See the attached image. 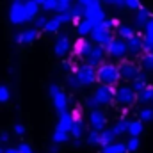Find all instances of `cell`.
<instances>
[{
    "mask_svg": "<svg viewBox=\"0 0 153 153\" xmlns=\"http://www.w3.org/2000/svg\"><path fill=\"white\" fill-rule=\"evenodd\" d=\"M96 80L102 82V85H109L112 87L114 84H117L119 80V71H117V66L112 62H102L96 70Z\"/></svg>",
    "mask_w": 153,
    "mask_h": 153,
    "instance_id": "6da1fadb",
    "label": "cell"
},
{
    "mask_svg": "<svg viewBox=\"0 0 153 153\" xmlns=\"http://www.w3.org/2000/svg\"><path fill=\"white\" fill-rule=\"evenodd\" d=\"M48 93H50V96H52V102H53L55 111H57L59 114L68 112V96L64 94V91H62L57 84H50Z\"/></svg>",
    "mask_w": 153,
    "mask_h": 153,
    "instance_id": "7a4b0ae2",
    "label": "cell"
},
{
    "mask_svg": "<svg viewBox=\"0 0 153 153\" xmlns=\"http://www.w3.org/2000/svg\"><path fill=\"white\" fill-rule=\"evenodd\" d=\"M91 38H93V41H94L98 46H103V48H107V46H109V43L114 39V38H112V32L105 27V23H103V22L93 27V30H91Z\"/></svg>",
    "mask_w": 153,
    "mask_h": 153,
    "instance_id": "3957f363",
    "label": "cell"
},
{
    "mask_svg": "<svg viewBox=\"0 0 153 153\" xmlns=\"http://www.w3.org/2000/svg\"><path fill=\"white\" fill-rule=\"evenodd\" d=\"M114 100L119 107H130L137 100V94L132 91L130 85H119L114 89Z\"/></svg>",
    "mask_w": 153,
    "mask_h": 153,
    "instance_id": "277c9868",
    "label": "cell"
},
{
    "mask_svg": "<svg viewBox=\"0 0 153 153\" xmlns=\"http://www.w3.org/2000/svg\"><path fill=\"white\" fill-rule=\"evenodd\" d=\"M75 75L78 78V82H80V85H84V87L93 85L96 82V68H93L89 64H82L75 71Z\"/></svg>",
    "mask_w": 153,
    "mask_h": 153,
    "instance_id": "5b68a950",
    "label": "cell"
},
{
    "mask_svg": "<svg viewBox=\"0 0 153 153\" xmlns=\"http://www.w3.org/2000/svg\"><path fill=\"white\" fill-rule=\"evenodd\" d=\"M91 96L96 100L98 107H100V105H109V103L112 102V98H114V87H109V85H98L96 91H94Z\"/></svg>",
    "mask_w": 153,
    "mask_h": 153,
    "instance_id": "8992f818",
    "label": "cell"
},
{
    "mask_svg": "<svg viewBox=\"0 0 153 153\" xmlns=\"http://www.w3.org/2000/svg\"><path fill=\"white\" fill-rule=\"evenodd\" d=\"M9 20L13 25H22L27 22V14H25V7H23V2H13L11 9H9Z\"/></svg>",
    "mask_w": 153,
    "mask_h": 153,
    "instance_id": "52a82bcc",
    "label": "cell"
},
{
    "mask_svg": "<svg viewBox=\"0 0 153 153\" xmlns=\"http://www.w3.org/2000/svg\"><path fill=\"white\" fill-rule=\"evenodd\" d=\"M84 20H87V22L94 27V25H98V23H102V22L105 20V11L102 9L100 4H98V5L85 7V11H84Z\"/></svg>",
    "mask_w": 153,
    "mask_h": 153,
    "instance_id": "ba28073f",
    "label": "cell"
},
{
    "mask_svg": "<svg viewBox=\"0 0 153 153\" xmlns=\"http://www.w3.org/2000/svg\"><path fill=\"white\" fill-rule=\"evenodd\" d=\"M105 53H109L111 57H116V59H121V57H125L126 53H128V50H126V41H123V39H112L111 43H109V46L105 48Z\"/></svg>",
    "mask_w": 153,
    "mask_h": 153,
    "instance_id": "9c48e42d",
    "label": "cell"
},
{
    "mask_svg": "<svg viewBox=\"0 0 153 153\" xmlns=\"http://www.w3.org/2000/svg\"><path fill=\"white\" fill-rule=\"evenodd\" d=\"M117 71H119V78L123 80H134L141 75V68L134 62H121L117 66Z\"/></svg>",
    "mask_w": 153,
    "mask_h": 153,
    "instance_id": "30bf717a",
    "label": "cell"
},
{
    "mask_svg": "<svg viewBox=\"0 0 153 153\" xmlns=\"http://www.w3.org/2000/svg\"><path fill=\"white\" fill-rule=\"evenodd\" d=\"M105 123H107V117L100 109H94V111L89 112V126H91V130L102 132L105 128Z\"/></svg>",
    "mask_w": 153,
    "mask_h": 153,
    "instance_id": "8fae6325",
    "label": "cell"
},
{
    "mask_svg": "<svg viewBox=\"0 0 153 153\" xmlns=\"http://www.w3.org/2000/svg\"><path fill=\"white\" fill-rule=\"evenodd\" d=\"M103 57H105V48L103 46H93V50H91V53H89V57L85 59L87 62L85 64H89V66H93V68H96V66H100L102 62H103Z\"/></svg>",
    "mask_w": 153,
    "mask_h": 153,
    "instance_id": "7c38bea8",
    "label": "cell"
},
{
    "mask_svg": "<svg viewBox=\"0 0 153 153\" xmlns=\"http://www.w3.org/2000/svg\"><path fill=\"white\" fill-rule=\"evenodd\" d=\"M126 50L130 55H139L141 52H144V41L141 36H134L132 39L126 41Z\"/></svg>",
    "mask_w": 153,
    "mask_h": 153,
    "instance_id": "4fadbf2b",
    "label": "cell"
},
{
    "mask_svg": "<svg viewBox=\"0 0 153 153\" xmlns=\"http://www.w3.org/2000/svg\"><path fill=\"white\" fill-rule=\"evenodd\" d=\"M53 52H55L57 57H64V55L70 52V38H68V36H61V38L55 41Z\"/></svg>",
    "mask_w": 153,
    "mask_h": 153,
    "instance_id": "5bb4252c",
    "label": "cell"
},
{
    "mask_svg": "<svg viewBox=\"0 0 153 153\" xmlns=\"http://www.w3.org/2000/svg\"><path fill=\"white\" fill-rule=\"evenodd\" d=\"M73 121H75V117L71 112H64V114H61L59 117V125H57V130H62V132H71V126H73Z\"/></svg>",
    "mask_w": 153,
    "mask_h": 153,
    "instance_id": "9a60e30c",
    "label": "cell"
},
{
    "mask_svg": "<svg viewBox=\"0 0 153 153\" xmlns=\"http://www.w3.org/2000/svg\"><path fill=\"white\" fill-rule=\"evenodd\" d=\"M73 117H75V121H73V126H71V135L75 137V139H80L82 135H84V121L80 119V112L75 111V112H71Z\"/></svg>",
    "mask_w": 153,
    "mask_h": 153,
    "instance_id": "2e32d148",
    "label": "cell"
},
{
    "mask_svg": "<svg viewBox=\"0 0 153 153\" xmlns=\"http://www.w3.org/2000/svg\"><path fill=\"white\" fill-rule=\"evenodd\" d=\"M38 30L36 29H29V30H23V32H20V34H16L14 36V41L16 43H32V41H36L38 39Z\"/></svg>",
    "mask_w": 153,
    "mask_h": 153,
    "instance_id": "e0dca14e",
    "label": "cell"
},
{
    "mask_svg": "<svg viewBox=\"0 0 153 153\" xmlns=\"http://www.w3.org/2000/svg\"><path fill=\"white\" fill-rule=\"evenodd\" d=\"M116 137H117V135L114 134V130H112V128H103V130L100 132V146L103 148V146L112 144Z\"/></svg>",
    "mask_w": 153,
    "mask_h": 153,
    "instance_id": "ac0fdd59",
    "label": "cell"
},
{
    "mask_svg": "<svg viewBox=\"0 0 153 153\" xmlns=\"http://www.w3.org/2000/svg\"><path fill=\"white\" fill-rule=\"evenodd\" d=\"M23 7H25V14H27V22H30V20H34V18L38 16L39 5L34 0H25V2H23Z\"/></svg>",
    "mask_w": 153,
    "mask_h": 153,
    "instance_id": "d6986e66",
    "label": "cell"
},
{
    "mask_svg": "<svg viewBox=\"0 0 153 153\" xmlns=\"http://www.w3.org/2000/svg\"><path fill=\"white\" fill-rule=\"evenodd\" d=\"M146 85H148L146 76H144V75H139L137 78H134V80H132V85H130V87H132V91H134L135 94H139L143 89H146Z\"/></svg>",
    "mask_w": 153,
    "mask_h": 153,
    "instance_id": "ffe728a7",
    "label": "cell"
},
{
    "mask_svg": "<svg viewBox=\"0 0 153 153\" xmlns=\"http://www.w3.org/2000/svg\"><path fill=\"white\" fill-rule=\"evenodd\" d=\"M126 132H128L130 137H139V135L143 134V121H141V119H137V121H130Z\"/></svg>",
    "mask_w": 153,
    "mask_h": 153,
    "instance_id": "44dd1931",
    "label": "cell"
},
{
    "mask_svg": "<svg viewBox=\"0 0 153 153\" xmlns=\"http://www.w3.org/2000/svg\"><path fill=\"white\" fill-rule=\"evenodd\" d=\"M117 36H119V39H123V41H128V39H132L135 36V32L128 25H117Z\"/></svg>",
    "mask_w": 153,
    "mask_h": 153,
    "instance_id": "7402d4cb",
    "label": "cell"
},
{
    "mask_svg": "<svg viewBox=\"0 0 153 153\" xmlns=\"http://www.w3.org/2000/svg\"><path fill=\"white\" fill-rule=\"evenodd\" d=\"M102 153H126V144L125 143H112L109 146H103Z\"/></svg>",
    "mask_w": 153,
    "mask_h": 153,
    "instance_id": "603a6c76",
    "label": "cell"
},
{
    "mask_svg": "<svg viewBox=\"0 0 153 153\" xmlns=\"http://www.w3.org/2000/svg\"><path fill=\"white\" fill-rule=\"evenodd\" d=\"M137 100H139L141 103L153 102V85H146V89H143V91L137 94Z\"/></svg>",
    "mask_w": 153,
    "mask_h": 153,
    "instance_id": "cb8c5ba5",
    "label": "cell"
},
{
    "mask_svg": "<svg viewBox=\"0 0 153 153\" xmlns=\"http://www.w3.org/2000/svg\"><path fill=\"white\" fill-rule=\"evenodd\" d=\"M61 25H62V23H61V20L55 16V18H52V20H48V22H46V25H45V29H43V30H45V32H48V34H53V32H57V30L61 29Z\"/></svg>",
    "mask_w": 153,
    "mask_h": 153,
    "instance_id": "d4e9b609",
    "label": "cell"
},
{
    "mask_svg": "<svg viewBox=\"0 0 153 153\" xmlns=\"http://www.w3.org/2000/svg\"><path fill=\"white\" fill-rule=\"evenodd\" d=\"M93 46H94V45H91V43H87V41H80V43H78V46H76V52H78V55H80V57L87 59V57H89V53H91V50H93Z\"/></svg>",
    "mask_w": 153,
    "mask_h": 153,
    "instance_id": "484cf974",
    "label": "cell"
},
{
    "mask_svg": "<svg viewBox=\"0 0 153 153\" xmlns=\"http://www.w3.org/2000/svg\"><path fill=\"white\" fill-rule=\"evenodd\" d=\"M91 30H93V25L87 22V20H80L78 23H76V32L80 34V36H87V34H91Z\"/></svg>",
    "mask_w": 153,
    "mask_h": 153,
    "instance_id": "4316f807",
    "label": "cell"
},
{
    "mask_svg": "<svg viewBox=\"0 0 153 153\" xmlns=\"http://www.w3.org/2000/svg\"><path fill=\"white\" fill-rule=\"evenodd\" d=\"M152 18V14H150V11L148 9H144V7H141L139 11H137V18H135V22H137V25H146L148 23V20Z\"/></svg>",
    "mask_w": 153,
    "mask_h": 153,
    "instance_id": "83f0119b",
    "label": "cell"
},
{
    "mask_svg": "<svg viewBox=\"0 0 153 153\" xmlns=\"http://www.w3.org/2000/svg\"><path fill=\"white\" fill-rule=\"evenodd\" d=\"M128 125H130V121L123 117V119L116 121V123H114V126H112V130H114V134H116V135H121V134H125V132L128 130Z\"/></svg>",
    "mask_w": 153,
    "mask_h": 153,
    "instance_id": "f1b7e54d",
    "label": "cell"
},
{
    "mask_svg": "<svg viewBox=\"0 0 153 153\" xmlns=\"http://www.w3.org/2000/svg\"><path fill=\"white\" fill-rule=\"evenodd\" d=\"M68 139H70V134H68V132H62V130H57V128H55V132H53V135H52L53 144H62V143H66Z\"/></svg>",
    "mask_w": 153,
    "mask_h": 153,
    "instance_id": "f546056e",
    "label": "cell"
},
{
    "mask_svg": "<svg viewBox=\"0 0 153 153\" xmlns=\"http://www.w3.org/2000/svg\"><path fill=\"white\" fill-rule=\"evenodd\" d=\"M139 146H141V141H139V137H130L128 141H126V153H134L139 150Z\"/></svg>",
    "mask_w": 153,
    "mask_h": 153,
    "instance_id": "4dcf8cb0",
    "label": "cell"
},
{
    "mask_svg": "<svg viewBox=\"0 0 153 153\" xmlns=\"http://www.w3.org/2000/svg\"><path fill=\"white\" fill-rule=\"evenodd\" d=\"M139 117H141L143 123H146V121H153V109L152 107H143L141 112H139Z\"/></svg>",
    "mask_w": 153,
    "mask_h": 153,
    "instance_id": "1f68e13d",
    "label": "cell"
},
{
    "mask_svg": "<svg viewBox=\"0 0 153 153\" xmlns=\"http://www.w3.org/2000/svg\"><path fill=\"white\" fill-rule=\"evenodd\" d=\"M141 64L144 70H153V55L152 53H144L141 59Z\"/></svg>",
    "mask_w": 153,
    "mask_h": 153,
    "instance_id": "d6a6232c",
    "label": "cell"
},
{
    "mask_svg": "<svg viewBox=\"0 0 153 153\" xmlns=\"http://www.w3.org/2000/svg\"><path fill=\"white\" fill-rule=\"evenodd\" d=\"M87 143L89 144H100V132H94V130H91L89 134H87Z\"/></svg>",
    "mask_w": 153,
    "mask_h": 153,
    "instance_id": "836d02e7",
    "label": "cell"
},
{
    "mask_svg": "<svg viewBox=\"0 0 153 153\" xmlns=\"http://www.w3.org/2000/svg\"><path fill=\"white\" fill-rule=\"evenodd\" d=\"M57 18L61 20V23H70V22H73V16H71V11H70V9L64 11V13H59Z\"/></svg>",
    "mask_w": 153,
    "mask_h": 153,
    "instance_id": "e575fe53",
    "label": "cell"
},
{
    "mask_svg": "<svg viewBox=\"0 0 153 153\" xmlns=\"http://www.w3.org/2000/svg\"><path fill=\"white\" fill-rule=\"evenodd\" d=\"M66 82H68V85H70L71 89H78V87H82L75 73H70V75H68V80H66Z\"/></svg>",
    "mask_w": 153,
    "mask_h": 153,
    "instance_id": "d590c367",
    "label": "cell"
},
{
    "mask_svg": "<svg viewBox=\"0 0 153 153\" xmlns=\"http://www.w3.org/2000/svg\"><path fill=\"white\" fill-rule=\"evenodd\" d=\"M125 7L134 9V11H139L143 5H141V0H125Z\"/></svg>",
    "mask_w": 153,
    "mask_h": 153,
    "instance_id": "8d00e7d4",
    "label": "cell"
},
{
    "mask_svg": "<svg viewBox=\"0 0 153 153\" xmlns=\"http://www.w3.org/2000/svg\"><path fill=\"white\" fill-rule=\"evenodd\" d=\"M9 98H11L9 89H7L5 85H0V102H2V103H4V102H9Z\"/></svg>",
    "mask_w": 153,
    "mask_h": 153,
    "instance_id": "74e56055",
    "label": "cell"
},
{
    "mask_svg": "<svg viewBox=\"0 0 153 153\" xmlns=\"http://www.w3.org/2000/svg\"><path fill=\"white\" fill-rule=\"evenodd\" d=\"M84 105H85V109H91V111H94V109H98V103H96V100H94L93 96H89V98H85V102H84Z\"/></svg>",
    "mask_w": 153,
    "mask_h": 153,
    "instance_id": "f35d334b",
    "label": "cell"
},
{
    "mask_svg": "<svg viewBox=\"0 0 153 153\" xmlns=\"http://www.w3.org/2000/svg\"><path fill=\"white\" fill-rule=\"evenodd\" d=\"M41 7H43L45 11H55V9H57V0H46Z\"/></svg>",
    "mask_w": 153,
    "mask_h": 153,
    "instance_id": "ab89813d",
    "label": "cell"
},
{
    "mask_svg": "<svg viewBox=\"0 0 153 153\" xmlns=\"http://www.w3.org/2000/svg\"><path fill=\"white\" fill-rule=\"evenodd\" d=\"M46 22H48V20H46L45 16H39V18H36V22H34V25H36V27H34V29H36V30H39V29H45Z\"/></svg>",
    "mask_w": 153,
    "mask_h": 153,
    "instance_id": "60d3db41",
    "label": "cell"
},
{
    "mask_svg": "<svg viewBox=\"0 0 153 153\" xmlns=\"http://www.w3.org/2000/svg\"><path fill=\"white\" fill-rule=\"evenodd\" d=\"M107 5H112V7H125V0H103Z\"/></svg>",
    "mask_w": 153,
    "mask_h": 153,
    "instance_id": "b9f144b4",
    "label": "cell"
},
{
    "mask_svg": "<svg viewBox=\"0 0 153 153\" xmlns=\"http://www.w3.org/2000/svg\"><path fill=\"white\" fill-rule=\"evenodd\" d=\"M18 152L20 153H34L32 152V148H30L27 143H20V144H18Z\"/></svg>",
    "mask_w": 153,
    "mask_h": 153,
    "instance_id": "7bdbcfd3",
    "label": "cell"
},
{
    "mask_svg": "<svg viewBox=\"0 0 153 153\" xmlns=\"http://www.w3.org/2000/svg\"><path fill=\"white\" fill-rule=\"evenodd\" d=\"M78 4H80L82 7H91V5H98L100 0H78Z\"/></svg>",
    "mask_w": 153,
    "mask_h": 153,
    "instance_id": "ee69618b",
    "label": "cell"
},
{
    "mask_svg": "<svg viewBox=\"0 0 153 153\" xmlns=\"http://www.w3.org/2000/svg\"><path fill=\"white\" fill-rule=\"evenodd\" d=\"M14 134H16V135H23V134H25V126H23L22 123L14 125Z\"/></svg>",
    "mask_w": 153,
    "mask_h": 153,
    "instance_id": "f6af8a7d",
    "label": "cell"
},
{
    "mask_svg": "<svg viewBox=\"0 0 153 153\" xmlns=\"http://www.w3.org/2000/svg\"><path fill=\"white\" fill-rule=\"evenodd\" d=\"M9 139H11L9 132H2V134H0V143H7Z\"/></svg>",
    "mask_w": 153,
    "mask_h": 153,
    "instance_id": "bcb514c9",
    "label": "cell"
},
{
    "mask_svg": "<svg viewBox=\"0 0 153 153\" xmlns=\"http://www.w3.org/2000/svg\"><path fill=\"white\" fill-rule=\"evenodd\" d=\"M4 153H20V152H18V148H7V150H4Z\"/></svg>",
    "mask_w": 153,
    "mask_h": 153,
    "instance_id": "7dc6e473",
    "label": "cell"
},
{
    "mask_svg": "<svg viewBox=\"0 0 153 153\" xmlns=\"http://www.w3.org/2000/svg\"><path fill=\"white\" fill-rule=\"evenodd\" d=\"M50 153H57V144H53V146H50V150H48Z\"/></svg>",
    "mask_w": 153,
    "mask_h": 153,
    "instance_id": "c3c4849f",
    "label": "cell"
},
{
    "mask_svg": "<svg viewBox=\"0 0 153 153\" xmlns=\"http://www.w3.org/2000/svg\"><path fill=\"white\" fill-rule=\"evenodd\" d=\"M34 2H36V4H38V5H43V4H45V2H46V0H34Z\"/></svg>",
    "mask_w": 153,
    "mask_h": 153,
    "instance_id": "681fc988",
    "label": "cell"
},
{
    "mask_svg": "<svg viewBox=\"0 0 153 153\" xmlns=\"http://www.w3.org/2000/svg\"><path fill=\"white\" fill-rule=\"evenodd\" d=\"M0 153H4V148H0Z\"/></svg>",
    "mask_w": 153,
    "mask_h": 153,
    "instance_id": "f907efd6",
    "label": "cell"
},
{
    "mask_svg": "<svg viewBox=\"0 0 153 153\" xmlns=\"http://www.w3.org/2000/svg\"><path fill=\"white\" fill-rule=\"evenodd\" d=\"M150 53H152V55H153V50H152V52H150Z\"/></svg>",
    "mask_w": 153,
    "mask_h": 153,
    "instance_id": "816d5d0a",
    "label": "cell"
},
{
    "mask_svg": "<svg viewBox=\"0 0 153 153\" xmlns=\"http://www.w3.org/2000/svg\"><path fill=\"white\" fill-rule=\"evenodd\" d=\"M16 2H18V0H16Z\"/></svg>",
    "mask_w": 153,
    "mask_h": 153,
    "instance_id": "f5cc1de1",
    "label": "cell"
}]
</instances>
